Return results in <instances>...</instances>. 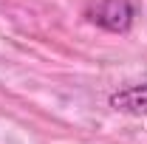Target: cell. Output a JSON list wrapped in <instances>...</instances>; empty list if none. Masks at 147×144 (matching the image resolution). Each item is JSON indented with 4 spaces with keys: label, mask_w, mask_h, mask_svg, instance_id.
Instances as JSON below:
<instances>
[{
    "label": "cell",
    "mask_w": 147,
    "mask_h": 144,
    "mask_svg": "<svg viewBox=\"0 0 147 144\" xmlns=\"http://www.w3.org/2000/svg\"><path fill=\"white\" fill-rule=\"evenodd\" d=\"M136 11H139L136 0H91L85 6L88 23L113 34H125L136 20Z\"/></svg>",
    "instance_id": "1"
},
{
    "label": "cell",
    "mask_w": 147,
    "mask_h": 144,
    "mask_svg": "<svg viewBox=\"0 0 147 144\" xmlns=\"http://www.w3.org/2000/svg\"><path fill=\"white\" fill-rule=\"evenodd\" d=\"M110 108L130 113V116H147V82L113 90L110 93Z\"/></svg>",
    "instance_id": "2"
}]
</instances>
